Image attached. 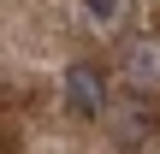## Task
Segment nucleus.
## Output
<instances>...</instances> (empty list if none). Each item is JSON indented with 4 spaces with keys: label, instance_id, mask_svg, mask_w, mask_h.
Returning a JSON list of instances; mask_svg holds the SVG:
<instances>
[{
    "label": "nucleus",
    "instance_id": "7ed1b4c3",
    "mask_svg": "<svg viewBox=\"0 0 160 154\" xmlns=\"http://www.w3.org/2000/svg\"><path fill=\"white\" fill-rule=\"evenodd\" d=\"M125 71H131V83H148V77L160 71L154 47H148V42H131V47H125Z\"/></svg>",
    "mask_w": 160,
    "mask_h": 154
},
{
    "label": "nucleus",
    "instance_id": "f03ea898",
    "mask_svg": "<svg viewBox=\"0 0 160 154\" xmlns=\"http://www.w3.org/2000/svg\"><path fill=\"white\" fill-rule=\"evenodd\" d=\"M107 125H113V137H119L125 148H137V142L148 137V101H125V107H107Z\"/></svg>",
    "mask_w": 160,
    "mask_h": 154
},
{
    "label": "nucleus",
    "instance_id": "20e7f679",
    "mask_svg": "<svg viewBox=\"0 0 160 154\" xmlns=\"http://www.w3.org/2000/svg\"><path fill=\"white\" fill-rule=\"evenodd\" d=\"M83 6H89V18H101V24L119 18V0H83Z\"/></svg>",
    "mask_w": 160,
    "mask_h": 154
},
{
    "label": "nucleus",
    "instance_id": "f257e3e1",
    "mask_svg": "<svg viewBox=\"0 0 160 154\" xmlns=\"http://www.w3.org/2000/svg\"><path fill=\"white\" fill-rule=\"evenodd\" d=\"M65 101H71L77 119H101V113H107V71H101L95 59H77V65L65 71Z\"/></svg>",
    "mask_w": 160,
    "mask_h": 154
}]
</instances>
